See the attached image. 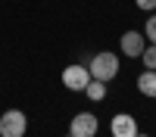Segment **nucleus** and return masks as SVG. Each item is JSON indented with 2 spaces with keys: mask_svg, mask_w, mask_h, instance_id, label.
<instances>
[{
  "mask_svg": "<svg viewBox=\"0 0 156 137\" xmlns=\"http://www.w3.org/2000/svg\"><path fill=\"white\" fill-rule=\"evenodd\" d=\"M66 137H72V134H66Z\"/></svg>",
  "mask_w": 156,
  "mask_h": 137,
  "instance_id": "obj_12",
  "label": "nucleus"
},
{
  "mask_svg": "<svg viewBox=\"0 0 156 137\" xmlns=\"http://www.w3.org/2000/svg\"><path fill=\"white\" fill-rule=\"evenodd\" d=\"M144 37L150 44H156V12H150L147 16V25H144Z\"/></svg>",
  "mask_w": 156,
  "mask_h": 137,
  "instance_id": "obj_10",
  "label": "nucleus"
},
{
  "mask_svg": "<svg viewBox=\"0 0 156 137\" xmlns=\"http://www.w3.org/2000/svg\"><path fill=\"white\" fill-rule=\"evenodd\" d=\"M87 81H90V72H87V66H81V62H75V66H66V69H62V87H66V91L84 94Z\"/></svg>",
  "mask_w": 156,
  "mask_h": 137,
  "instance_id": "obj_3",
  "label": "nucleus"
},
{
  "mask_svg": "<svg viewBox=\"0 0 156 137\" xmlns=\"http://www.w3.org/2000/svg\"><path fill=\"white\" fill-rule=\"evenodd\" d=\"M109 131H112V137H137V118L134 115H128V112H119V115H112V122H109Z\"/></svg>",
  "mask_w": 156,
  "mask_h": 137,
  "instance_id": "obj_6",
  "label": "nucleus"
},
{
  "mask_svg": "<svg viewBox=\"0 0 156 137\" xmlns=\"http://www.w3.org/2000/svg\"><path fill=\"white\" fill-rule=\"evenodd\" d=\"M134 6L144 9V12H153V9H156V0H134Z\"/></svg>",
  "mask_w": 156,
  "mask_h": 137,
  "instance_id": "obj_11",
  "label": "nucleus"
},
{
  "mask_svg": "<svg viewBox=\"0 0 156 137\" xmlns=\"http://www.w3.org/2000/svg\"><path fill=\"white\" fill-rule=\"evenodd\" d=\"M100 131V122L94 112H75L72 122H69V134L72 137H97Z\"/></svg>",
  "mask_w": 156,
  "mask_h": 137,
  "instance_id": "obj_4",
  "label": "nucleus"
},
{
  "mask_svg": "<svg viewBox=\"0 0 156 137\" xmlns=\"http://www.w3.org/2000/svg\"><path fill=\"white\" fill-rule=\"evenodd\" d=\"M84 97L90 100V103H100V100H106V81L90 78V81H87V87H84Z\"/></svg>",
  "mask_w": 156,
  "mask_h": 137,
  "instance_id": "obj_8",
  "label": "nucleus"
},
{
  "mask_svg": "<svg viewBox=\"0 0 156 137\" xmlns=\"http://www.w3.org/2000/svg\"><path fill=\"white\" fill-rule=\"evenodd\" d=\"M28 131V115L22 109H6L0 115V137H25Z\"/></svg>",
  "mask_w": 156,
  "mask_h": 137,
  "instance_id": "obj_2",
  "label": "nucleus"
},
{
  "mask_svg": "<svg viewBox=\"0 0 156 137\" xmlns=\"http://www.w3.org/2000/svg\"><path fill=\"white\" fill-rule=\"evenodd\" d=\"M87 72H90V78H97V81H106V84H109L115 75H119V56L109 53V50H100L97 56H90Z\"/></svg>",
  "mask_w": 156,
  "mask_h": 137,
  "instance_id": "obj_1",
  "label": "nucleus"
},
{
  "mask_svg": "<svg viewBox=\"0 0 156 137\" xmlns=\"http://www.w3.org/2000/svg\"><path fill=\"white\" fill-rule=\"evenodd\" d=\"M119 47H122V53L128 59H140V53H144V47H147V37H144V31H125Z\"/></svg>",
  "mask_w": 156,
  "mask_h": 137,
  "instance_id": "obj_5",
  "label": "nucleus"
},
{
  "mask_svg": "<svg viewBox=\"0 0 156 137\" xmlns=\"http://www.w3.org/2000/svg\"><path fill=\"white\" fill-rule=\"evenodd\" d=\"M140 62H144V69H156V44H147V47H144Z\"/></svg>",
  "mask_w": 156,
  "mask_h": 137,
  "instance_id": "obj_9",
  "label": "nucleus"
},
{
  "mask_svg": "<svg viewBox=\"0 0 156 137\" xmlns=\"http://www.w3.org/2000/svg\"><path fill=\"white\" fill-rule=\"evenodd\" d=\"M137 91L150 100H156V69H144L137 75Z\"/></svg>",
  "mask_w": 156,
  "mask_h": 137,
  "instance_id": "obj_7",
  "label": "nucleus"
}]
</instances>
